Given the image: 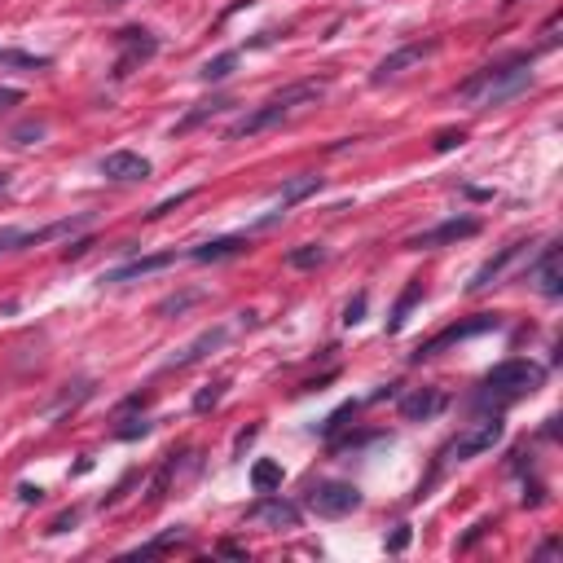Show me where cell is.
<instances>
[{
  "label": "cell",
  "mask_w": 563,
  "mask_h": 563,
  "mask_svg": "<svg viewBox=\"0 0 563 563\" xmlns=\"http://www.w3.org/2000/svg\"><path fill=\"white\" fill-rule=\"evenodd\" d=\"M190 198H194V190H185V194H176V198H168V203H159V207H154V212H146L150 220H159V216H168V212H176V207H181V203H190Z\"/></svg>",
  "instance_id": "cell-31"
},
{
  "label": "cell",
  "mask_w": 563,
  "mask_h": 563,
  "mask_svg": "<svg viewBox=\"0 0 563 563\" xmlns=\"http://www.w3.org/2000/svg\"><path fill=\"white\" fill-rule=\"evenodd\" d=\"M256 436H260V427H247V432L238 436V454H242V449H247V445H251V440H256Z\"/></svg>",
  "instance_id": "cell-38"
},
{
  "label": "cell",
  "mask_w": 563,
  "mask_h": 563,
  "mask_svg": "<svg viewBox=\"0 0 563 563\" xmlns=\"http://www.w3.org/2000/svg\"><path fill=\"white\" fill-rule=\"evenodd\" d=\"M405 546H410V524H401V528H396V533L388 537V550H392V555H401Z\"/></svg>",
  "instance_id": "cell-34"
},
{
  "label": "cell",
  "mask_w": 563,
  "mask_h": 563,
  "mask_svg": "<svg viewBox=\"0 0 563 563\" xmlns=\"http://www.w3.org/2000/svg\"><path fill=\"white\" fill-rule=\"evenodd\" d=\"M502 322L498 317H489V313H480V317H467V322H454V326H445L440 335H432L423 348L414 352V361H427V357H440L449 344H462V339H471V335H484V330H498Z\"/></svg>",
  "instance_id": "cell-7"
},
{
  "label": "cell",
  "mask_w": 563,
  "mask_h": 563,
  "mask_svg": "<svg viewBox=\"0 0 563 563\" xmlns=\"http://www.w3.org/2000/svg\"><path fill=\"white\" fill-rule=\"evenodd\" d=\"M225 339H229V326H216V330H203V335H198V339H194V344H190V348H181V352H176V357L168 361V370H185V366H194V361H203V357H207V352H216L220 344H225Z\"/></svg>",
  "instance_id": "cell-14"
},
{
  "label": "cell",
  "mask_w": 563,
  "mask_h": 563,
  "mask_svg": "<svg viewBox=\"0 0 563 563\" xmlns=\"http://www.w3.org/2000/svg\"><path fill=\"white\" fill-rule=\"evenodd\" d=\"M462 137H467V132H440V137H436V150H454V146H462Z\"/></svg>",
  "instance_id": "cell-35"
},
{
  "label": "cell",
  "mask_w": 563,
  "mask_h": 563,
  "mask_svg": "<svg viewBox=\"0 0 563 563\" xmlns=\"http://www.w3.org/2000/svg\"><path fill=\"white\" fill-rule=\"evenodd\" d=\"M502 436H506V423H502L498 414H489V418H480V423H471L467 432H462V436L454 440V449H449V454H454L458 462H471V458L489 454V449L498 445Z\"/></svg>",
  "instance_id": "cell-5"
},
{
  "label": "cell",
  "mask_w": 563,
  "mask_h": 563,
  "mask_svg": "<svg viewBox=\"0 0 563 563\" xmlns=\"http://www.w3.org/2000/svg\"><path fill=\"white\" fill-rule=\"evenodd\" d=\"M361 317H366V295H357V300H352V304L344 308V322H348V326H357Z\"/></svg>",
  "instance_id": "cell-33"
},
{
  "label": "cell",
  "mask_w": 563,
  "mask_h": 563,
  "mask_svg": "<svg viewBox=\"0 0 563 563\" xmlns=\"http://www.w3.org/2000/svg\"><path fill=\"white\" fill-rule=\"evenodd\" d=\"M308 506H313L322 520H344L361 506V489L348 480H322L308 489Z\"/></svg>",
  "instance_id": "cell-4"
},
{
  "label": "cell",
  "mask_w": 563,
  "mask_h": 563,
  "mask_svg": "<svg viewBox=\"0 0 563 563\" xmlns=\"http://www.w3.org/2000/svg\"><path fill=\"white\" fill-rule=\"evenodd\" d=\"M317 185H322V181H317V176H300V181H291V185H286V190H282V212H286V207H291V203H300V198H308V194L317 190Z\"/></svg>",
  "instance_id": "cell-25"
},
{
  "label": "cell",
  "mask_w": 563,
  "mask_h": 563,
  "mask_svg": "<svg viewBox=\"0 0 563 563\" xmlns=\"http://www.w3.org/2000/svg\"><path fill=\"white\" fill-rule=\"evenodd\" d=\"M326 97V80H295V84H286L282 93H273L264 106H256L247 119H238L234 128H229V141H242V137H260V132H269V128H278L286 124L291 115H300V110L308 106H317Z\"/></svg>",
  "instance_id": "cell-1"
},
{
  "label": "cell",
  "mask_w": 563,
  "mask_h": 563,
  "mask_svg": "<svg viewBox=\"0 0 563 563\" xmlns=\"http://www.w3.org/2000/svg\"><path fill=\"white\" fill-rule=\"evenodd\" d=\"M524 247H528V242H511V247H502L498 256H493V260H489V264H484V269L476 273V282H471V291H484V286H493V278H502V269H506V264H511L515 256H520Z\"/></svg>",
  "instance_id": "cell-17"
},
{
  "label": "cell",
  "mask_w": 563,
  "mask_h": 563,
  "mask_svg": "<svg viewBox=\"0 0 563 563\" xmlns=\"http://www.w3.org/2000/svg\"><path fill=\"white\" fill-rule=\"evenodd\" d=\"M106 5H124V0H106Z\"/></svg>",
  "instance_id": "cell-40"
},
{
  "label": "cell",
  "mask_w": 563,
  "mask_h": 563,
  "mask_svg": "<svg viewBox=\"0 0 563 563\" xmlns=\"http://www.w3.org/2000/svg\"><path fill=\"white\" fill-rule=\"evenodd\" d=\"M251 242L247 238H216V242H203V247L190 251V260L198 264H216V260H229V256H242Z\"/></svg>",
  "instance_id": "cell-16"
},
{
  "label": "cell",
  "mask_w": 563,
  "mask_h": 563,
  "mask_svg": "<svg viewBox=\"0 0 563 563\" xmlns=\"http://www.w3.org/2000/svg\"><path fill=\"white\" fill-rule=\"evenodd\" d=\"M102 176H106V181H119V185L146 181V176H150V159H141V154H132V150H115V154H106V159H102Z\"/></svg>",
  "instance_id": "cell-11"
},
{
  "label": "cell",
  "mask_w": 563,
  "mask_h": 563,
  "mask_svg": "<svg viewBox=\"0 0 563 563\" xmlns=\"http://www.w3.org/2000/svg\"><path fill=\"white\" fill-rule=\"evenodd\" d=\"M225 106H229V102H203V106H198V110H190V115H185L181 124H176V132H190L194 124H203L207 115H220V110H225Z\"/></svg>",
  "instance_id": "cell-27"
},
{
  "label": "cell",
  "mask_w": 563,
  "mask_h": 563,
  "mask_svg": "<svg viewBox=\"0 0 563 563\" xmlns=\"http://www.w3.org/2000/svg\"><path fill=\"white\" fill-rule=\"evenodd\" d=\"M247 520H256V524H273V528H295V524H300V506L286 502V498H273V493H264V502L251 506Z\"/></svg>",
  "instance_id": "cell-12"
},
{
  "label": "cell",
  "mask_w": 563,
  "mask_h": 563,
  "mask_svg": "<svg viewBox=\"0 0 563 563\" xmlns=\"http://www.w3.org/2000/svg\"><path fill=\"white\" fill-rule=\"evenodd\" d=\"M445 410V392L440 388H418L410 396H401V418L405 423H427L432 414Z\"/></svg>",
  "instance_id": "cell-13"
},
{
  "label": "cell",
  "mask_w": 563,
  "mask_h": 563,
  "mask_svg": "<svg viewBox=\"0 0 563 563\" xmlns=\"http://www.w3.org/2000/svg\"><path fill=\"white\" fill-rule=\"evenodd\" d=\"M286 264H291V269H317V264H326V247L322 242H304L300 251L286 256Z\"/></svg>",
  "instance_id": "cell-22"
},
{
  "label": "cell",
  "mask_w": 563,
  "mask_h": 563,
  "mask_svg": "<svg viewBox=\"0 0 563 563\" xmlns=\"http://www.w3.org/2000/svg\"><path fill=\"white\" fill-rule=\"evenodd\" d=\"M0 66H18V71H49V58H36V53H22V49H0Z\"/></svg>",
  "instance_id": "cell-23"
},
{
  "label": "cell",
  "mask_w": 563,
  "mask_h": 563,
  "mask_svg": "<svg viewBox=\"0 0 563 563\" xmlns=\"http://www.w3.org/2000/svg\"><path fill=\"white\" fill-rule=\"evenodd\" d=\"M423 300V282H410L401 291V300H396V308H392V317H388V335H396V330L405 326V317H410V308Z\"/></svg>",
  "instance_id": "cell-19"
},
{
  "label": "cell",
  "mask_w": 563,
  "mask_h": 563,
  "mask_svg": "<svg viewBox=\"0 0 563 563\" xmlns=\"http://www.w3.org/2000/svg\"><path fill=\"white\" fill-rule=\"evenodd\" d=\"M238 58H242V53H238V49H229V53H220V58H212V62H207V66H203V71H198V80H207V84H216V80H225V75H229V71H234V66H238Z\"/></svg>",
  "instance_id": "cell-21"
},
{
  "label": "cell",
  "mask_w": 563,
  "mask_h": 563,
  "mask_svg": "<svg viewBox=\"0 0 563 563\" xmlns=\"http://www.w3.org/2000/svg\"><path fill=\"white\" fill-rule=\"evenodd\" d=\"M251 484H256V493H273V489H282V467L278 462H256V467H251Z\"/></svg>",
  "instance_id": "cell-20"
},
{
  "label": "cell",
  "mask_w": 563,
  "mask_h": 563,
  "mask_svg": "<svg viewBox=\"0 0 563 563\" xmlns=\"http://www.w3.org/2000/svg\"><path fill=\"white\" fill-rule=\"evenodd\" d=\"M18 498H22V502H40V498H44V489H36V484H22Z\"/></svg>",
  "instance_id": "cell-37"
},
{
  "label": "cell",
  "mask_w": 563,
  "mask_h": 563,
  "mask_svg": "<svg viewBox=\"0 0 563 563\" xmlns=\"http://www.w3.org/2000/svg\"><path fill=\"white\" fill-rule=\"evenodd\" d=\"M185 542V528H172V533H163V537H154V542L146 546H137L132 555H159V550H168V546H181Z\"/></svg>",
  "instance_id": "cell-26"
},
{
  "label": "cell",
  "mask_w": 563,
  "mask_h": 563,
  "mask_svg": "<svg viewBox=\"0 0 563 563\" xmlns=\"http://www.w3.org/2000/svg\"><path fill=\"white\" fill-rule=\"evenodd\" d=\"M225 388H229V379H216V383H207V388L194 396V414H207V410H216V405H220V396H225Z\"/></svg>",
  "instance_id": "cell-24"
},
{
  "label": "cell",
  "mask_w": 563,
  "mask_h": 563,
  "mask_svg": "<svg viewBox=\"0 0 563 563\" xmlns=\"http://www.w3.org/2000/svg\"><path fill=\"white\" fill-rule=\"evenodd\" d=\"M14 102H22V93H18V88H0V110H9Z\"/></svg>",
  "instance_id": "cell-36"
},
{
  "label": "cell",
  "mask_w": 563,
  "mask_h": 563,
  "mask_svg": "<svg viewBox=\"0 0 563 563\" xmlns=\"http://www.w3.org/2000/svg\"><path fill=\"white\" fill-rule=\"evenodd\" d=\"M119 58H115V80H128L132 71H137L141 62H150L154 53H159V40L150 36V31H141V27H124L119 31Z\"/></svg>",
  "instance_id": "cell-6"
},
{
  "label": "cell",
  "mask_w": 563,
  "mask_h": 563,
  "mask_svg": "<svg viewBox=\"0 0 563 563\" xmlns=\"http://www.w3.org/2000/svg\"><path fill=\"white\" fill-rule=\"evenodd\" d=\"M471 234H480V220L476 216H454V220H445V225H436V229H427V234L410 238V247L427 251V247H445V242H458V238H471Z\"/></svg>",
  "instance_id": "cell-10"
},
{
  "label": "cell",
  "mask_w": 563,
  "mask_h": 563,
  "mask_svg": "<svg viewBox=\"0 0 563 563\" xmlns=\"http://www.w3.org/2000/svg\"><path fill=\"white\" fill-rule=\"evenodd\" d=\"M5 185H9V176H5V172H0V190H5Z\"/></svg>",
  "instance_id": "cell-39"
},
{
  "label": "cell",
  "mask_w": 563,
  "mask_h": 563,
  "mask_svg": "<svg viewBox=\"0 0 563 563\" xmlns=\"http://www.w3.org/2000/svg\"><path fill=\"white\" fill-rule=\"evenodd\" d=\"M80 225H88V216L58 220V225L36 229V234H27V229H0V256H5V251H18V247H36V242H49V238H58V234H71V229H80Z\"/></svg>",
  "instance_id": "cell-9"
},
{
  "label": "cell",
  "mask_w": 563,
  "mask_h": 563,
  "mask_svg": "<svg viewBox=\"0 0 563 563\" xmlns=\"http://www.w3.org/2000/svg\"><path fill=\"white\" fill-rule=\"evenodd\" d=\"M31 137H44V124H22V128H14V141H18V146H31Z\"/></svg>",
  "instance_id": "cell-32"
},
{
  "label": "cell",
  "mask_w": 563,
  "mask_h": 563,
  "mask_svg": "<svg viewBox=\"0 0 563 563\" xmlns=\"http://www.w3.org/2000/svg\"><path fill=\"white\" fill-rule=\"evenodd\" d=\"M528 84H533V58L520 53V58L484 66L480 75H471V80L458 88V97L471 106H480V110H489V106H502V102H511V97L528 93Z\"/></svg>",
  "instance_id": "cell-2"
},
{
  "label": "cell",
  "mask_w": 563,
  "mask_h": 563,
  "mask_svg": "<svg viewBox=\"0 0 563 563\" xmlns=\"http://www.w3.org/2000/svg\"><path fill=\"white\" fill-rule=\"evenodd\" d=\"M436 49H440V40H414V44H401V49L388 53V58H383V62L370 71V84H388V80H396V75H405L410 66L427 62Z\"/></svg>",
  "instance_id": "cell-8"
},
{
  "label": "cell",
  "mask_w": 563,
  "mask_h": 563,
  "mask_svg": "<svg viewBox=\"0 0 563 563\" xmlns=\"http://www.w3.org/2000/svg\"><path fill=\"white\" fill-rule=\"evenodd\" d=\"M168 264H176V251H163V256H146V260H132V264H124V269H110L102 282H132V278H146V273L168 269Z\"/></svg>",
  "instance_id": "cell-15"
},
{
  "label": "cell",
  "mask_w": 563,
  "mask_h": 563,
  "mask_svg": "<svg viewBox=\"0 0 563 563\" xmlns=\"http://www.w3.org/2000/svg\"><path fill=\"white\" fill-rule=\"evenodd\" d=\"M537 286H542V295H546V300H559V295H563V286H559V256H555V247H546V251H542V264H537Z\"/></svg>",
  "instance_id": "cell-18"
},
{
  "label": "cell",
  "mask_w": 563,
  "mask_h": 563,
  "mask_svg": "<svg viewBox=\"0 0 563 563\" xmlns=\"http://www.w3.org/2000/svg\"><path fill=\"white\" fill-rule=\"evenodd\" d=\"M546 379V370L537 366V361H524V357H511L502 361V366H493L484 374V388H480V401H498V405H511L520 401V396L537 392Z\"/></svg>",
  "instance_id": "cell-3"
},
{
  "label": "cell",
  "mask_w": 563,
  "mask_h": 563,
  "mask_svg": "<svg viewBox=\"0 0 563 563\" xmlns=\"http://www.w3.org/2000/svg\"><path fill=\"white\" fill-rule=\"evenodd\" d=\"M352 414H357V401H348V405H339V410H335V414H330V418H326V423H322V436H335V432H339V427H344V423H348V418H352Z\"/></svg>",
  "instance_id": "cell-29"
},
{
  "label": "cell",
  "mask_w": 563,
  "mask_h": 563,
  "mask_svg": "<svg viewBox=\"0 0 563 563\" xmlns=\"http://www.w3.org/2000/svg\"><path fill=\"white\" fill-rule=\"evenodd\" d=\"M198 300H203L198 291H185V295H172V300H163L159 308H154V313H159V317H172V313H185V308L198 304Z\"/></svg>",
  "instance_id": "cell-28"
},
{
  "label": "cell",
  "mask_w": 563,
  "mask_h": 563,
  "mask_svg": "<svg viewBox=\"0 0 563 563\" xmlns=\"http://www.w3.org/2000/svg\"><path fill=\"white\" fill-rule=\"evenodd\" d=\"M150 432V418H128V427H119V440H137V436H146Z\"/></svg>",
  "instance_id": "cell-30"
}]
</instances>
